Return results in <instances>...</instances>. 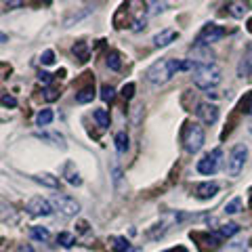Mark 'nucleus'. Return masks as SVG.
<instances>
[{"mask_svg": "<svg viewBox=\"0 0 252 252\" xmlns=\"http://www.w3.org/2000/svg\"><path fill=\"white\" fill-rule=\"evenodd\" d=\"M181 65H183V61L179 59H172V57H164L160 61H156L154 65L147 67L145 72V80L149 84H166L168 80H172V76H175L177 72H181Z\"/></svg>", "mask_w": 252, "mask_h": 252, "instance_id": "1", "label": "nucleus"}, {"mask_svg": "<svg viewBox=\"0 0 252 252\" xmlns=\"http://www.w3.org/2000/svg\"><path fill=\"white\" fill-rule=\"evenodd\" d=\"M204 139H206V135H204V128L198 122H185L183 132H181V141H183V149L187 154L200 152Z\"/></svg>", "mask_w": 252, "mask_h": 252, "instance_id": "2", "label": "nucleus"}, {"mask_svg": "<svg viewBox=\"0 0 252 252\" xmlns=\"http://www.w3.org/2000/svg\"><path fill=\"white\" fill-rule=\"evenodd\" d=\"M191 78H193V84L198 86V89L210 91V89H215V86L220 84L223 72H220V67H217V65H204V67H195Z\"/></svg>", "mask_w": 252, "mask_h": 252, "instance_id": "3", "label": "nucleus"}, {"mask_svg": "<svg viewBox=\"0 0 252 252\" xmlns=\"http://www.w3.org/2000/svg\"><path fill=\"white\" fill-rule=\"evenodd\" d=\"M246 160H248V147L244 143H238L231 149L229 160H227V175L233 177V179L240 177V172L244 170V164H246Z\"/></svg>", "mask_w": 252, "mask_h": 252, "instance_id": "4", "label": "nucleus"}, {"mask_svg": "<svg viewBox=\"0 0 252 252\" xmlns=\"http://www.w3.org/2000/svg\"><path fill=\"white\" fill-rule=\"evenodd\" d=\"M51 204H53V208L57 212H61L63 217H76L78 212H80V204H78L72 195H65V193H55Z\"/></svg>", "mask_w": 252, "mask_h": 252, "instance_id": "5", "label": "nucleus"}, {"mask_svg": "<svg viewBox=\"0 0 252 252\" xmlns=\"http://www.w3.org/2000/svg\"><path fill=\"white\" fill-rule=\"evenodd\" d=\"M227 36V30L223 26H217V23H206L202 28V32L195 38V44H202V46H208L210 42H219L220 38Z\"/></svg>", "mask_w": 252, "mask_h": 252, "instance_id": "6", "label": "nucleus"}, {"mask_svg": "<svg viewBox=\"0 0 252 252\" xmlns=\"http://www.w3.org/2000/svg\"><path fill=\"white\" fill-rule=\"evenodd\" d=\"M189 61L193 63V67H204V65H215V53L210 51V46L193 44L189 51Z\"/></svg>", "mask_w": 252, "mask_h": 252, "instance_id": "7", "label": "nucleus"}, {"mask_svg": "<svg viewBox=\"0 0 252 252\" xmlns=\"http://www.w3.org/2000/svg\"><path fill=\"white\" fill-rule=\"evenodd\" d=\"M191 240L198 242V248L202 252H212L220 246V235L210 231H191Z\"/></svg>", "mask_w": 252, "mask_h": 252, "instance_id": "8", "label": "nucleus"}, {"mask_svg": "<svg viewBox=\"0 0 252 252\" xmlns=\"http://www.w3.org/2000/svg\"><path fill=\"white\" fill-rule=\"evenodd\" d=\"M26 210H28V215H32V217H49V215H53V204L46 200V198H42V195H34L30 202H28V206H26Z\"/></svg>", "mask_w": 252, "mask_h": 252, "instance_id": "9", "label": "nucleus"}, {"mask_svg": "<svg viewBox=\"0 0 252 252\" xmlns=\"http://www.w3.org/2000/svg\"><path fill=\"white\" fill-rule=\"evenodd\" d=\"M220 149H215V152H210L202 158V160H198V172L200 175H215V172L219 170V162H220Z\"/></svg>", "mask_w": 252, "mask_h": 252, "instance_id": "10", "label": "nucleus"}, {"mask_svg": "<svg viewBox=\"0 0 252 252\" xmlns=\"http://www.w3.org/2000/svg\"><path fill=\"white\" fill-rule=\"evenodd\" d=\"M195 114H198L200 122L206 124V126H212V124L219 120V107L212 105V103H198V109H195Z\"/></svg>", "mask_w": 252, "mask_h": 252, "instance_id": "11", "label": "nucleus"}, {"mask_svg": "<svg viewBox=\"0 0 252 252\" xmlns=\"http://www.w3.org/2000/svg\"><path fill=\"white\" fill-rule=\"evenodd\" d=\"M219 191V185L215 183V181H206V183H200V185H195L193 189V193L198 195L200 200H210V198H215Z\"/></svg>", "mask_w": 252, "mask_h": 252, "instance_id": "12", "label": "nucleus"}, {"mask_svg": "<svg viewBox=\"0 0 252 252\" xmlns=\"http://www.w3.org/2000/svg\"><path fill=\"white\" fill-rule=\"evenodd\" d=\"M177 38H179V32L172 30V28H166V30H160L154 36V44L156 46H168L170 42H175Z\"/></svg>", "mask_w": 252, "mask_h": 252, "instance_id": "13", "label": "nucleus"}, {"mask_svg": "<svg viewBox=\"0 0 252 252\" xmlns=\"http://www.w3.org/2000/svg\"><path fill=\"white\" fill-rule=\"evenodd\" d=\"M109 177H112V183L116 187V191L118 193H122L124 189H126V183H124V172L120 168V164H118L116 160L112 162V170H109Z\"/></svg>", "mask_w": 252, "mask_h": 252, "instance_id": "14", "label": "nucleus"}, {"mask_svg": "<svg viewBox=\"0 0 252 252\" xmlns=\"http://www.w3.org/2000/svg\"><path fill=\"white\" fill-rule=\"evenodd\" d=\"M227 11H229L231 17H244L250 11V2H244V0H233V2L227 4Z\"/></svg>", "mask_w": 252, "mask_h": 252, "instance_id": "15", "label": "nucleus"}, {"mask_svg": "<svg viewBox=\"0 0 252 252\" xmlns=\"http://www.w3.org/2000/svg\"><path fill=\"white\" fill-rule=\"evenodd\" d=\"M238 76H242V78H250V76H252V46L248 49V53L244 55V59L240 61V65H238Z\"/></svg>", "mask_w": 252, "mask_h": 252, "instance_id": "16", "label": "nucleus"}, {"mask_svg": "<svg viewBox=\"0 0 252 252\" xmlns=\"http://www.w3.org/2000/svg\"><path fill=\"white\" fill-rule=\"evenodd\" d=\"M0 220H2V223L15 225L19 220V217H17V212L13 210V206H9V204H4V202H0Z\"/></svg>", "mask_w": 252, "mask_h": 252, "instance_id": "17", "label": "nucleus"}, {"mask_svg": "<svg viewBox=\"0 0 252 252\" xmlns=\"http://www.w3.org/2000/svg\"><path fill=\"white\" fill-rule=\"evenodd\" d=\"M63 177H65V181H67L69 185H76V187L82 185V179H80V175H78V170L74 168L72 162H69L67 166H65V172H63Z\"/></svg>", "mask_w": 252, "mask_h": 252, "instance_id": "18", "label": "nucleus"}, {"mask_svg": "<svg viewBox=\"0 0 252 252\" xmlns=\"http://www.w3.org/2000/svg\"><path fill=\"white\" fill-rule=\"evenodd\" d=\"M112 248H114V252H132L130 242L126 238H122V235H114L112 238Z\"/></svg>", "mask_w": 252, "mask_h": 252, "instance_id": "19", "label": "nucleus"}, {"mask_svg": "<svg viewBox=\"0 0 252 252\" xmlns=\"http://www.w3.org/2000/svg\"><path fill=\"white\" fill-rule=\"evenodd\" d=\"M238 112H240V114H244V116H250V114H252V91H248V93L240 99V103H238Z\"/></svg>", "mask_w": 252, "mask_h": 252, "instance_id": "20", "label": "nucleus"}, {"mask_svg": "<svg viewBox=\"0 0 252 252\" xmlns=\"http://www.w3.org/2000/svg\"><path fill=\"white\" fill-rule=\"evenodd\" d=\"M34 181H38V183H42L46 187H51V189H57L59 187V179L57 177H53L49 175V172H42V175H36Z\"/></svg>", "mask_w": 252, "mask_h": 252, "instance_id": "21", "label": "nucleus"}, {"mask_svg": "<svg viewBox=\"0 0 252 252\" xmlns=\"http://www.w3.org/2000/svg\"><path fill=\"white\" fill-rule=\"evenodd\" d=\"M93 99H94V89H93V86H84V89H80L76 93V101H78V103H91Z\"/></svg>", "mask_w": 252, "mask_h": 252, "instance_id": "22", "label": "nucleus"}, {"mask_svg": "<svg viewBox=\"0 0 252 252\" xmlns=\"http://www.w3.org/2000/svg\"><path fill=\"white\" fill-rule=\"evenodd\" d=\"M53 120H55L53 109H40V112L36 114V124L38 126H49Z\"/></svg>", "mask_w": 252, "mask_h": 252, "instance_id": "23", "label": "nucleus"}, {"mask_svg": "<svg viewBox=\"0 0 252 252\" xmlns=\"http://www.w3.org/2000/svg\"><path fill=\"white\" fill-rule=\"evenodd\" d=\"M114 143H116V149H118V154H124L126 149H128V135H126L124 130L116 132V137H114Z\"/></svg>", "mask_w": 252, "mask_h": 252, "instance_id": "24", "label": "nucleus"}, {"mask_svg": "<svg viewBox=\"0 0 252 252\" xmlns=\"http://www.w3.org/2000/svg\"><path fill=\"white\" fill-rule=\"evenodd\" d=\"M49 229H46V227H32L30 229V238L32 240H38V242H46L49 240Z\"/></svg>", "mask_w": 252, "mask_h": 252, "instance_id": "25", "label": "nucleus"}, {"mask_svg": "<svg viewBox=\"0 0 252 252\" xmlns=\"http://www.w3.org/2000/svg\"><path fill=\"white\" fill-rule=\"evenodd\" d=\"M93 118L97 120V124L101 126V128H107V126H109V114H107V109H94Z\"/></svg>", "mask_w": 252, "mask_h": 252, "instance_id": "26", "label": "nucleus"}, {"mask_svg": "<svg viewBox=\"0 0 252 252\" xmlns=\"http://www.w3.org/2000/svg\"><path fill=\"white\" fill-rule=\"evenodd\" d=\"M74 55H76V57L80 59L82 63L89 61V44H86V42H76V44H74Z\"/></svg>", "mask_w": 252, "mask_h": 252, "instance_id": "27", "label": "nucleus"}, {"mask_svg": "<svg viewBox=\"0 0 252 252\" xmlns=\"http://www.w3.org/2000/svg\"><path fill=\"white\" fill-rule=\"evenodd\" d=\"M105 63H107V67L109 69H114V72H120V67H122V61H120V55H118L116 51H112L107 55V59H105Z\"/></svg>", "mask_w": 252, "mask_h": 252, "instance_id": "28", "label": "nucleus"}, {"mask_svg": "<svg viewBox=\"0 0 252 252\" xmlns=\"http://www.w3.org/2000/svg\"><path fill=\"white\" fill-rule=\"evenodd\" d=\"M238 231H240V225H235V223H227V225L219 227V235H220V238H231V235H235Z\"/></svg>", "mask_w": 252, "mask_h": 252, "instance_id": "29", "label": "nucleus"}, {"mask_svg": "<svg viewBox=\"0 0 252 252\" xmlns=\"http://www.w3.org/2000/svg\"><path fill=\"white\" fill-rule=\"evenodd\" d=\"M57 244H59V246H63V248H72L74 244H76V238H74L72 233H65V231H63V233L57 235Z\"/></svg>", "mask_w": 252, "mask_h": 252, "instance_id": "30", "label": "nucleus"}, {"mask_svg": "<svg viewBox=\"0 0 252 252\" xmlns=\"http://www.w3.org/2000/svg\"><path fill=\"white\" fill-rule=\"evenodd\" d=\"M242 208V198H233L229 204H225V215H238Z\"/></svg>", "mask_w": 252, "mask_h": 252, "instance_id": "31", "label": "nucleus"}, {"mask_svg": "<svg viewBox=\"0 0 252 252\" xmlns=\"http://www.w3.org/2000/svg\"><path fill=\"white\" fill-rule=\"evenodd\" d=\"M0 105H4V107H15V105H17V99H15L13 94H9V93L0 91Z\"/></svg>", "mask_w": 252, "mask_h": 252, "instance_id": "32", "label": "nucleus"}, {"mask_svg": "<svg viewBox=\"0 0 252 252\" xmlns=\"http://www.w3.org/2000/svg\"><path fill=\"white\" fill-rule=\"evenodd\" d=\"M120 94H122L126 101H130L132 97H135V84H132V82L124 84V86H122V91H120Z\"/></svg>", "mask_w": 252, "mask_h": 252, "instance_id": "33", "label": "nucleus"}, {"mask_svg": "<svg viewBox=\"0 0 252 252\" xmlns=\"http://www.w3.org/2000/svg\"><path fill=\"white\" fill-rule=\"evenodd\" d=\"M114 94H116V91H114L109 84H103V86H101V99H103V101H112V99H114Z\"/></svg>", "mask_w": 252, "mask_h": 252, "instance_id": "34", "label": "nucleus"}, {"mask_svg": "<svg viewBox=\"0 0 252 252\" xmlns=\"http://www.w3.org/2000/svg\"><path fill=\"white\" fill-rule=\"evenodd\" d=\"M40 61H42V65H53V63H55V53H53L51 49L44 51L42 57H40Z\"/></svg>", "mask_w": 252, "mask_h": 252, "instance_id": "35", "label": "nucleus"}, {"mask_svg": "<svg viewBox=\"0 0 252 252\" xmlns=\"http://www.w3.org/2000/svg\"><path fill=\"white\" fill-rule=\"evenodd\" d=\"M59 94H61L59 91H55L53 86H49V89L44 91V99H46V101H55V99H59Z\"/></svg>", "mask_w": 252, "mask_h": 252, "instance_id": "36", "label": "nucleus"}, {"mask_svg": "<svg viewBox=\"0 0 252 252\" xmlns=\"http://www.w3.org/2000/svg\"><path fill=\"white\" fill-rule=\"evenodd\" d=\"M38 78H40V82H44V84H51L53 82V74H49V72H40V76H38Z\"/></svg>", "mask_w": 252, "mask_h": 252, "instance_id": "37", "label": "nucleus"}, {"mask_svg": "<svg viewBox=\"0 0 252 252\" xmlns=\"http://www.w3.org/2000/svg\"><path fill=\"white\" fill-rule=\"evenodd\" d=\"M17 252H36V250H34V248H32V246H30V244H21V246L17 248Z\"/></svg>", "mask_w": 252, "mask_h": 252, "instance_id": "38", "label": "nucleus"}, {"mask_svg": "<svg viewBox=\"0 0 252 252\" xmlns=\"http://www.w3.org/2000/svg\"><path fill=\"white\" fill-rule=\"evenodd\" d=\"M6 40H9V36H6V34H4V32H0V44H4Z\"/></svg>", "mask_w": 252, "mask_h": 252, "instance_id": "39", "label": "nucleus"}, {"mask_svg": "<svg viewBox=\"0 0 252 252\" xmlns=\"http://www.w3.org/2000/svg\"><path fill=\"white\" fill-rule=\"evenodd\" d=\"M166 252H187L183 246H179V248H172V250H166Z\"/></svg>", "mask_w": 252, "mask_h": 252, "instance_id": "40", "label": "nucleus"}, {"mask_svg": "<svg viewBox=\"0 0 252 252\" xmlns=\"http://www.w3.org/2000/svg\"><path fill=\"white\" fill-rule=\"evenodd\" d=\"M246 28H248V32H250V34H252V17L248 19V23H246Z\"/></svg>", "mask_w": 252, "mask_h": 252, "instance_id": "41", "label": "nucleus"}, {"mask_svg": "<svg viewBox=\"0 0 252 252\" xmlns=\"http://www.w3.org/2000/svg\"><path fill=\"white\" fill-rule=\"evenodd\" d=\"M248 130H250V135H252V120L248 122Z\"/></svg>", "mask_w": 252, "mask_h": 252, "instance_id": "42", "label": "nucleus"}]
</instances>
